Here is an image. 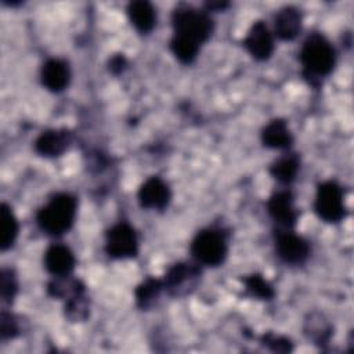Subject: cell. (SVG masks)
I'll return each instance as SVG.
<instances>
[{
  "instance_id": "18",
  "label": "cell",
  "mask_w": 354,
  "mask_h": 354,
  "mask_svg": "<svg viewBox=\"0 0 354 354\" xmlns=\"http://www.w3.org/2000/svg\"><path fill=\"white\" fill-rule=\"evenodd\" d=\"M297 170H299V160L293 155H286L277 159L270 167L271 176L283 184L293 181Z\"/></svg>"
},
{
  "instance_id": "2",
  "label": "cell",
  "mask_w": 354,
  "mask_h": 354,
  "mask_svg": "<svg viewBox=\"0 0 354 354\" xmlns=\"http://www.w3.org/2000/svg\"><path fill=\"white\" fill-rule=\"evenodd\" d=\"M173 30L177 37L185 39L201 46L213 32V21L210 17L189 4H178L171 15Z\"/></svg>"
},
{
  "instance_id": "6",
  "label": "cell",
  "mask_w": 354,
  "mask_h": 354,
  "mask_svg": "<svg viewBox=\"0 0 354 354\" xmlns=\"http://www.w3.org/2000/svg\"><path fill=\"white\" fill-rule=\"evenodd\" d=\"M105 252L113 259H131L138 253V239L136 231L126 223L113 225L106 232Z\"/></svg>"
},
{
  "instance_id": "13",
  "label": "cell",
  "mask_w": 354,
  "mask_h": 354,
  "mask_svg": "<svg viewBox=\"0 0 354 354\" xmlns=\"http://www.w3.org/2000/svg\"><path fill=\"white\" fill-rule=\"evenodd\" d=\"M41 83L53 93L62 91L71 79V71L64 59L51 58L41 68Z\"/></svg>"
},
{
  "instance_id": "21",
  "label": "cell",
  "mask_w": 354,
  "mask_h": 354,
  "mask_svg": "<svg viewBox=\"0 0 354 354\" xmlns=\"http://www.w3.org/2000/svg\"><path fill=\"white\" fill-rule=\"evenodd\" d=\"M163 288H165L163 281L156 279V278H147L141 285L137 286V289L134 292L137 304L142 308L147 307L159 295V292Z\"/></svg>"
},
{
  "instance_id": "16",
  "label": "cell",
  "mask_w": 354,
  "mask_h": 354,
  "mask_svg": "<svg viewBox=\"0 0 354 354\" xmlns=\"http://www.w3.org/2000/svg\"><path fill=\"white\" fill-rule=\"evenodd\" d=\"M261 140L266 147L268 148H278L285 149L289 148L293 142L292 134L288 129V124L282 119L271 120L261 133Z\"/></svg>"
},
{
  "instance_id": "22",
  "label": "cell",
  "mask_w": 354,
  "mask_h": 354,
  "mask_svg": "<svg viewBox=\"0 0 354 354\" xmlns=\"http://www.w3.org/2000/svg\"><path fill=\"white\" fill-rule=\"evenodd\" d=\"M243 283L246 286V290L259 299L270 300L274 297V289L272 286L260 275V274H252L243 279Z\"/></svg>"
},
{
  "instance_id": "5",
  "label": "cell",
  "mask_w": 354,
  "mask_h": 354,
  "mask_svg": "<svg viewBox=\"0 0 354 354\" xmlns=\"http://www.w3.org/2000/svg\"><path fill=\"white\" fill-rule=\"evenodd\" d=\"M315 212L326 223H337L346 214L342 187L335 181L318 185L315 195Z\"/></svg>"
},
{
  "instance_id": "1",
  "label": "cell",
  "mask_w": 354,
  "mask_h": 354,
  "mask_svg": "<svg viewBox=\"0 0 354 354\" xmlns=\"http://www.w3.org/2000/svg\"><path fill=\"white\" fill-rule=\"evenodd\" d=\"M76 216V198L71 194L54 195L36 213V223L48 235H61L66 232Z\"/></svg>"
},
{
  "instance_id": "14",
  "label": "cell",
  "mask_w": 354,
  "mask_h": 354,
  "mask_svg": "<svg viewBox=\"0 0 354 354\" xmlns=\"http://www.w3.org/2000/svg\"><path fill=\"white\" fill-rule=\"evenodd\" d=\"M275 35L282 40H293L301 29V14L297 8L288 6L281 8L274 18Z\"/></svg>"
},
{
  "instance_id": "20",
  "label": "cell",
  "mask_w": 354,
  "mask_h": 354,
  "mask_svg": "<svg viewBox=\"0 0 354 354\" xmlns=\"http://www.w3.org/2000/svg\"><path fill=\"white\" fill-rule=\"evenodd\" d=\"M65 315L72 322H80L88 317V301L84 296V292L69 296L65 304Z\"/></svg>"
},
{
  "instance_id": "23",
  "label": "cell",
  "mask_w": 354,
  "mask_h": 354,
  "mask_svg": "<svg viewBox=\"0 0 354 354\" xmlns=\"http://www.w3.org/2000/svg\"><path fill=\"white\" fill-rule=\"evenodd\" d=\"M18 290L15 274L10 268H3L0 274V295L4 303H11Z\"/></svg>"
},
{
  "instance_id": "26",
  "label": "cell",
  "mask_w": 354,
  "mask_h": 354,
  "mask_svg": "<svg viewBox=\"0 0 354 354\" xmlns=\"http://www.w3.org/2000/svg\"><path fill=\"white\" fill-rule=\"evenodd\" d=\"M127 66V61L124 58L123 54H115L111 59H109V71L113 75H119L124 71V68Z\"/></svg>"
},
{
  "instance_id": "24",
  "label": "cell",
  "mask_w": 354,
  "mask_h": 354,
  "mask_svg": "<svg viewBox=\"0 0 354 354\" xmlns=\"http://www.w3.org/2000/svg\"><path fill=\"white\" fill-rule=\"evenodd\" d=\"M261 343L275 353L292 351V343L289 342V339H286L283 336H275L272 333H267V335H263Z\"/></svg>"
},
{
  "instance_id": "3",
  "label": "cell",
  "mask_w": 354,
  "mask_h": 354,
  "mask_svg": "<svg viewBox=\"0 0 354 354\" xmlns=\"http://www.w3.org/2000/svg\"><path fill=\"white\" fill-rule=\"evenodd\" d=\"M300 61L304 66V75L318 79L326 76L333 69L335 50L322 35L313 33L301 46Z\"/></svg>"
},
{
  "instance_id": "17",
  "label": "cell",
  "mask_w": 354,
  "mask_h": 354,
  "mask_svg": "<svg viewBox=\"0 0 354 354\" xmlns=\"http://www.w3.org/2000/svg\"><path fill=\"white\" fill-rule=\"evenodd\" d=\"M0 249L4 252L10 249L18 235V221L11 207L7 203L0 206Z\"/></svg>"
},
{
  "instance_id": "19",
  "label": "cell",
  "mask_w": 354,
  "mask_h": 354,
  "mask_svg": "<svg viewBox=\"0 0 354 354\" xmlns=\"http://www.w3.org/2000/svg\"><path fill=\"white\" fill-rule=\"evenodd\" d=\"M198 275V270L187 263H177L171 266L163 279V286L167 289H177L185 281Z\"/></svg>"
},
{
  "instance_id": "11",
  "label": "cell",
  "mask_w": 354,
  "mask_h": 354,
  "mask_svg": "<svg viewBox=\"0 0 354 354\" xmlns=\"http://www.w3.org/2000/svg\"><path fill=\"white\" fill-rule=\"evenodd\" d=\"M267 209L270 216L285 227H293L297 220V212L293 207V196L289 191L274 192L268 202Z\"/></svg>"
},
{
  "instance_id": "9",
  "label": "cell",
  "mask_w": 354,
  "mask_h": 354,
  "mask_svg": "<svg viewBox=\"0 0 354 354\" xmlns=\"http://www.w3.org/2000/svg\"><path fill=\"white\" fill-rule=\"evenodd\" d=\"M138 201L145 209L162 210L170 201V189L159 177H149L138 189Z\"/></svg>"
},
{
  "instance_id": "8",
  "label": "cell",
  "mask_w": 354,
  "mask_h": 354,
  "mask_svg": "<svg viewBox=\"0 0 354 354\" xmlns=\"http://www.w3.org/2000/svg\"><path fill=\"white\" fill-rule=\"evenodd\" d=\"M243 46L254 59L264 61L270 58L274 51V40L267 25L261 21L254 22L243 39Z\"/></svg>"
},
{
  "instance_id": "25",
  "label": "cell",
  "mask_w": 354,
  "mask_h": 354,
  "mask_svg": "<svg viewBox=\"0 0 354 354\" xmlns=\"http://www.w3.org/2000/svg\"><path fill=\"white\" fill-rule=\"evenodd\" d=\"M0 322H1V337L3 339H12L19 333L18 321L12 314L3 311Z\"/></svg>"
},
{
  "instance_id": "10",
  "label": "cell",
  "mask_w": 354,
  "mask_h": 354,
  "mask_svg": "<svg viewBox=\"0 0 354 354\" xmlns=\"http://www.w3.org/2000/svg\"><path fill=\"white\" fill-rule=\"evenodd\" d=\"M71 142V133L66 129H51L43 131L35 141V149L41 156L54 158L62 155Z\"/></svg>"
},
{
  "instance_id": "15",
  "label": "cell",
  "mask_w": 354,
  "mask_h": 354,
  "mask_svg": "<svg viewBox=\"0 0 354 354\" xmlns=\"http://www.w3.org/2000/svg\"><path fill=\"white\" fill-rule=\"evenodd\" d=\"M127 14H129L131 24L141 33L151 32L152 28L155 26L156 12H155L152 4L145 0L131 1L127 6Z\"/></svg>"
},
{
  "instance_id": "7",
  "label": "cell",
  "mask_w": 354,
  "mask_h": 354,
  "mask_svg": "<svg viewBox=\"0 0 354 354\" xmlns=\"http://www.w3.org/2000/svg\"><path fill=\"white\" fill-rule=\"evenodd\" d=\"M275 245L279 257L290 264H300L310 254L308 242L290 231L278 232Z\"/></svg>"
},
{
  "instance_id": "4",
  "label": "cell",
  "mask_w": 354,
  "mask_h": 354,
  "mask_svg": "<svg viewBox=\"0 0 354 354\" xmlns=\"http://www.w3.org/2000/svg\"><path fill=\"white\" fill-rule=\"evenodd\" d=\"M192 256L205 266L216 267L227 256V242L220 231L207 228L196 234L191 243Z\"/></svg>"
},
{
  "instance_id": "12",
  "label": "cell",
  "mask_w": 354,
  "mask_h": 354,
  "mask_svg": "<svg viewBox=\"0 0 354 354\" xmlns=\"http://www.w3.org/2000/svg\"><path fill=\"white\" fill-rule=\"evenodd\" d=\"M44 266L50 274L58 278L68 277L75 267V256L68 246L55 243L46 250Z\"/></svg>"
}]
</instances>
